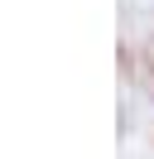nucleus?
Here are the masks:
<instances>
[]
</instances>
